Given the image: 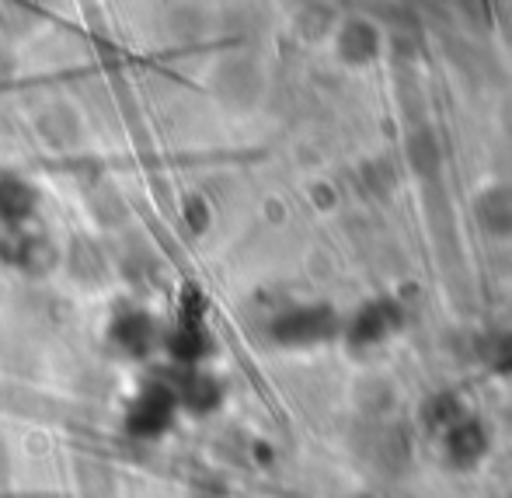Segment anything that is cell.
Here are the masks:
<instances>
[{"mask_svg":"<svg viewBox=\"0 0 512 498\" xmlns=\"http://www.w3.org/2000/svg\"><path fill=\"white\" fill-rule=\"evenodd\" d=\"M474 213H478V223L485 234L512 237V189L509 185H495V189L481 192Z\"/></svg>","mask_w":512,"mask_h":498,"instance_id":"3","label":"cell"},{"mask_svg":"<svg viewBox=\"0 0 512 498\" xmlns=\"http://www.w3.org/2000/svg\"><path fill=\"white\" fill-rule=\"evenodd\" d=\"M509 129H512V105H509Z\"/></svg>","mask_w":512,"mask_h":498,"instance_id":"7","label":"cell"},{"mask_svg":"<svg viewBox=\"0 0 512 498\" xmlns=\"http://www.w3.org/2000/svg\"><path fill=\"white\" fill-rule=\"evenodd\" d=\"M460 418H464V404H460L457 394H439V398H432L429 404L422 408V422L429 432H439L443 436L450 425H457Z\"/></svg>","mask_w":512,"mask_h":498,"instance_id":"5","label":"cell"},{"mask_svg":"<svg viewBox=\"0 0 512 498\" xmlns=\"http://www.w3.org/2000/svg\"><path fill=\"white\" fill-rule=\"evenodd\" d=\"M408 157H411V168H415L418 175H432V171L439 168V143H436V136L425 133V129H418V133L408 140Z\"/></svg>","mask_w":512,"mask_h":498,"instance_id":"6","label":"cell"},{"mask_svg":"<svg viewBox=\"0 0 512 498\" xmlns=\"http://www.w3.org/2000/svg\"><path fill=\"white\" fill-rule=\"evenodd\" d=\"M380 53V35L370 21H352L342 35V56L349 63H370Z\"/></svg>","mask_w":512,"mask_h":498,"instance_id":"4","label":"cell"},{"mask_svg":"<svg viewBox=\"0 0 512 498\" xmlns=\"http://www.w3.org/2000/svg\"><path fill=\"white\" fill-rule=\"evenodd\" d=\"M443 443H446V457H450L453 464L471 467V464H478V460L485 457L488 432H485V425H481L478 418L464 415L457 425H450V429L443 432Z\"/></svg>","mask_w":512,"mask_h":498,"instance_id":"1","label":"cell"},{"mask_svg":"<svg viewBox=\"0 0 512 498\" xmlns=\"http://www.w3.org/2000/svg\"><path fill=\"white\" fill-rule=\"evenodd\" d=\"M398 324H401V310L394 307L391 300H373V303H366V307L359 310L356 321H352L349 338L356 345H373V342H380L391 328H398Z\"/></svg>","mask_w":512,"mask_h":498,"instance_id":"2","label":"cell"}]
</instances>
